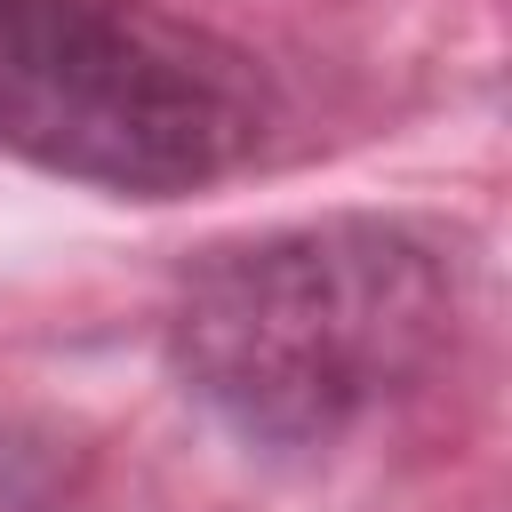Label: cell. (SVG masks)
<instances>
[{
    "instance_id": "cell-1",
    "label": "cell",
    "mask_w": 512,
    "mask_h": 512,
    "mask_svg": "<svg viewBox=\"0 0 512 512\" xmlns=\"http://www.w3.org/2000/svg\"><path fill=\"white\" fill-rule=\"evenodd\" d=\"M456 336V272L384 216H328L208 248L168 304L184 392L248 448H336L408 400Z\"/></svg>"
},
{
    "instance_id": "cell-2",
    "label": "cell",
    "mask_w": 512,
    "mask_h": 512,
    "mask_svg": "<svg viewBox=\"0 0 512 512\" xmlns=\"http://www.w3.org/2000/svg\"><path fill=\"white\" fill-rule=\"evenodd\" d=\"M272 136V80L152 0H0V144L64 184L176 200Z\"/></svg>"
},
{
    "instance_id": "cell-3",
    "label": "cell",
    "mask_w": 512,
    "mask_h": 512,
    "mask_svg": "<svg viewBox=\"0 0 512 512\" xmlns=\"http://www.w3.org/2000/svg\"><path fill=\"white\" fill-rule=\"evenodd\" d=\"M72 440L32 424V416H0V512H64L72 496Z\"/></svg>"
}]
</instances>
